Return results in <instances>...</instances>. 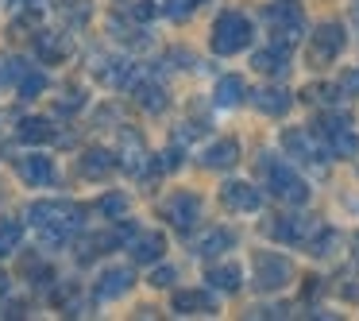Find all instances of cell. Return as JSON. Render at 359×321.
I'll list each match as a JSON object with an SVG mask.
<instances>
[{"instance_id": "1", "label": "cell", "mask_w": 359, "mask_h": 321, "mask_svg": "<svg viewBox=\"0 0 359 321\" xmlns=\"http://www.w3.org/2000/svg\"><path fill=\"white\" fill-rule=\"evenodd\" d=\"M32 225L47 236L50 244H66L81 225H86V209L74 202H35L32 205Z\"/></svg>"}, {"instance_id": "2", "label": "cell", "mask_w": 359, "mask_h": 321, "mask_svg": "<svg viewBox=\"0 0 359 321\" xmlns=\"http://www.w3.org/2000/svg\"><path fill=\"white\" fill-rule=\"evenodd\" d=\"M251 43V24L240 12H224V16L212 24V51L217 55H236Z\"/></svg>"}, {"instance_id": "3", "label": "cell", "mask_w": 359, "mask_h": 321, "mask_svg": "<svg viewBox=\"0 0 359 321\" xmlns=\"http://www.w3.org/2000/svg\"><path fill=\"white\" fill-rule=\"evenodd\" d=\"M266 20H271V27H274V43H286V47L305 32V16H302V8H297V0H278V4H271V8H266Z\"/></svg>"}, {"instance_id": "4", "label": "cell", "mask_w": 359, "mask_h": 321, "mask_svg": "<svg viewBox=\"0 0 359 321\" xmlns=\"http://www.w3.org/2000/svg\"><path fill=\"white\" fill-rule=\"evenodd\" d=\"M263 171H266V182H271V190L282 197V202H290V205H305V202H309V186H305V182L297 178V174L290 171L286 163H271V159H266Z\"/></svg>"}, {"instance_id": "5", "label": "cell", "mask_w": 359, "mask_h": 321, "mask_svg": "<svg viewBox=\"0 0 359 321\" xmlns=\"http://www.w3.org/2000/svg\"><path fill=\"white\" fill-rule=\"evenodd\" d=\"M294 279V267H290L286 256L278 251H259L255 256V287L259 290H282Z\"/></svg>"}, {"instance_id": "6", "label": "cell", "mask_w": 359, "mask_h": 321, "mask_svg": "<svg viewBox=\"0 0 359 321\" xmlns=\"http://www.w3.org/2000/svg\"><path fill=\"white\" fill-rule=\"evenodd\" d=\"M320 136L328 140V148H332L336 155H359V136L351 132V120L340 117V112L320 117Z\"/></svg>"}, {"instance_id": "7", "label": "cell", "mask_w": 359, "mask_h": 321, "mask_svg": "<svg viewBox=\"0 0 359 321\" xmlns=\"http://www.w3.org/2000/svg\"><path fill=\"white\" fill-rule=\"evenodd\" d=\"M282 148H286L290 159H302V163H313V166L328 163V151L320 148L305 128H286V132H282Z\"/></svg>"}, {"instance_id": "8", "label": "cell", "mask_w": 359, "mask_h": 321, "mask_svg": "<svg viewBox=\"0 0 359 321\" xmlns=\"http://www.w3.org/2000/svg\"><path fill=\"white\" fill-rule=\"evenodd\" d=\"M266 232L282 244H305L320 232V225L313 217H274L271 225H266Z\"/></svg>"}, {"instance_id": "9", "label": "cell", "mask_w": 359, "mask_h": 321, "mask_svg": "<svg viewBox=\"0 0 359 321\" xmlns=\"http://www.w3.org/2000/svg\"><path fill=\"white\" fill-rule=\"evenodd\" d=\"M344 51V27L340 24H320L317 32H313V63H332L336 55Z\"/></svg>"}, {"instance_id": "10", "label": "cell", "mask_w": 359, "mask_h": 321, "mask_svg": "<svg viewBox=\"0 0 359 321\" xmlns=\"http://www.w3.org/2000/svg\"><path fill=\"white\" fill-rule=\"evenodd\" d=\"M163 213H166L170 225H178L182 232H186V228H194L197 217H201V202H197V194H174L170 202L163 205Z\"/></svg>"}, {"instance_id": "11", "label": "cell", "mask_w": 359, "mask_h": 321, "mask_svg": "<svg viewBox=\"0 0 359 321\" xmlns=\"http://www.w3.org/2000/svg\"><path fill=\"white\" fill-rule=\"evenodd\" d=\"M147 148H143V140L132 132V128H124L120 132V163H124L128 174H143L147 171Z\"/></svg>"}, {"instance_id": "12", "label": "cell", "mask_w": 359, "mask_h": 321, "mask_svg": "<svg viewBox=\"0 0 359 321\" xmlns=\"http://www.w3.org/2000/svg\"><path fill=\"white\" fill-rule=\"evenodd\" d=\"M128 251H132L135 263H155V259H163V251H166V236L163 232H132Z\"/></svg>"}, {"instance_id": "13", "label": "cell", "mask_w": 359, "mask_h": 321, "mask_svg": "<svg viewBox=\"0 0 359 321\" xmlns=\"http://www.w3.org/2000/svg\"><path fill=\"white\" fill-rule=\"evenodd\" d=\"M220 197H224V205H228V209H236V213H255L259 205H263L259 190L248 186V182H228V186L220 190Z\"/></svg>"}, {"instance_id": "14", "label": "cell", "mask_w": 359, "mask_h": 321, "mask_svg": "<svg viewBox=\"0 0 359 321\" xmlns=\"http://www.w3.org/2000/svg\"><path fill=\"white\" fill-rule=\"evenodd\" d=\"M251 66H255L259 74H271V78H278V74L290 70V47H286V43H274V47H266V51H255Z\"/></svg>"}, {"instance_id": "15", "label": "cell", "mask_w": 359, "mask_h": 321, "mask_svg": "<svg viewBox=\"0 0 359 321\" xmlns=\"http://www.w3.org/2000/svg\"><path fill=\"white\" fill-rule=\"evenodd\" d=\"M132 282H135L132 267H109V271L97 279V298H120V294L132 290Z\"/></svg>"}, {"instance_id": "16", "label": "cell", "mask_w": 359, "mask_h": 321, "mask_svg": "<svg viewBox=\"0 0 359 321\" xmlns=\"http://www.w3.org/2000/svg\"><path fill=\"white\" fill-rule=\"evenodd\" d=\"M20 178L27 182V186H50L55 182V166H50V159L47 155H27V159H20Z\"/></svg>"}, {"instance_id": "17", "label": "cell", "mask_w": 359, "mask_h": 321, "mask_svg": "<svg viewBox=\"0 0 359 321\" xmlns=\"http://www.w3.org/2000/svg\"><path fill=\"white\" fill-rule=\"evenodd\" d=\"M201 163L209 166V171H228V166L240 163V143H236V140H220V143H212V148L201 155Z\"/></svg>"}, {"instance_id": "18", "label": "cell", "mask_w": 359, "mask_h": 321, "mask_svg": "<svg viewBox=\"0 0 359 321\" xmlns=\"http://www.w3.org/2000/svg\"><path fill=\"white\" fill-rule=\"evenodd\" d=\"M248 97H251V105H255L259 112H266V117H282V112L290 109V93L286 89H274V86L255 89V93H248Z\"/></svg>"}, {"instance_id": "19", "label": "cell", "mask_w": 359, "mask_h": 321, "mask_svg": "<svg viewBox=\"0 0 359 321\" xmlns=\"http://www.w3.org/2000/svg\"><path fill=\"white\" fill-rule=\"evenodd\" d=\"M112 166H116V159L104 148H93V151L81 155V174H86V178H104V174H112Z\"/></svg>"}, {"instance_id": "20", "label": "cell", "mask_w": 359, "mask_h": 321, "mask_svg": "<svg viewBox=\"0 0 359 321\" xmlns=\"http://www.w3.org/2000/svg\"><path fill=\"white\" fill-rule=\"evenodd\" d=\"M240 267H232V263H224V267H212L209 275H205V282H209L212 290H224V294H232V290H240Z\"/></svg>"}, {"instance_id": "21", "label": "cell", "mask_w": 359, "mask_h": 321, "mask_svg": "<svg viewBox=\"0 0 359 321\" xmlns=\"http://www.w3.org/2000/svg\"><path fill=\"white\" fill-rule=\"evenodd\" d=\"M212 306H217V302H212L205 290H178V294H174V310H178V313H194V310L209 313Z\"/></svg>"}, {"instance_id": "22", "label": "cell", "mask_w": 359, "mask_h": 321, "mask_svg": "<svg viewBox=\"0 0 359 321\" xmlns=\"http://www.w3.org/2000/svg\"><path fill=\"white\" fill-rule=\"evenodd\" d=\"M35 51H39V58L43 63H58V58H66V39L62 35H50V32H39L35 35Z\"/></svg>"}, {"instance_id": "23", "label": "cell", "mask_w": 359, "mask_h": 321, "mask_svg": "<svg viewBox=\"0 0 359 321\" xmlns=\"http://www.w3.org/2000/svg\"><path fill=\"white\" fill-rule=\"evenodd\" d=\"M243 97V81L236 78V74H228V78L217 81V89H212V101L220 105V109H232L236 101Z\"/></svg>"}, {"instance_id": "24", "label": "cell", "mask_w": 359, "mask_h": 321, "mask_svg": "<svg viewBox=\"0 0 359 321\" xmlns=\"http://www.w3.org/2000/svg\"><path fill=\"white\" fill-rule=\"evenodd\" d=\"M16 136L24 143H43V140H50V120H43V117H27V120H20V128H16Z\"/></svg>"}, {"instance_id": "25", "label": "cell", "mask_w": 359, "mask_h": 321, "mask_svg": "<svg viewBox=\"0 0 359 321\" xmlns=\"http://www.w3.org/2000/svg\"><path fill=\"white\" fill-rule=\"evenodd\" d=\"M20 240H24V225H20V221H12V217H4V221H0V259L16 256Z\"/></svg>"}, {"instance_id": "26", "label": "cell", "mask_w": 359, "mask_h": 321, "mask_svg": "<svg viewBox=\"0 0 359 321\" xmlns=\"http://www.w3.org/2000/svg\"><path fill=\"white\" fill-rule=\"evenodd\" d=\"M232 244H236V232H228V228H212V232L197 244V251H201V256H220V251H228Z\"/></svg>"}, {"instance_id": "27", "label": "cell", "mask_w": 359, "mask_h": 321, "mask_svg": "<svg viewBox=\"0 0 359 321\" xmlns=\"http://www.w3.org/2000/svg\"><path fill=\"white\" fill-rule=\"evenodd\" d=\"M135 97H140V105L147 112H163L166 109V89L163 86H151V81H147V86L135 89Z\"/></svg>"}, {"instance_id": "28", "label": "cell", "mask_w": 359, "mask_h": 321, "mask_svg": "<svg viewBox=\"0 0 359 321\" xmlns=\"http://www.w3.org/2000/svg\"><path fill=\"white\" fill-rule=\"evenodd\" d=\"M97 213H104V217H124V213H128V197L124 194H104L101 202H97Z\"/></svg>"}, {"instance_id": "29", "label": "cell", "mask_w": 359, "mask_h": 321, "mask_svg": "<svg viewBox=\"0 0 359 321\" xmlns=\"http://www.w3.org/2000/svg\"><path fill=\"white\" fill-rule=\"evenodd\" d=\"M24 74H27V66L20 58H4L0 63V81H24Z\"/></svg>"}, {"instance_id": "30", "label": "cell", "mask_w": 359, "mask_h": 321, "mask_svg": "<svg viewBox=\"0 0 359 321\" xmlns=\"http://www.w3.org/2000/svg\"><path fill=\"white\" fill-rule=\"evenodd\" d=\"M43 89H47V78H43V74H32V70H27L24 81H20V93H24V97H39Z\"/></svg>"}, {"instance_id": "31", "label": "cell", "mask_w": 359, "mask_h": 321, "mask_svg": "<svg viewBox=\"0 0 359 321\" xmlns=\"http://www.w3.org/2000/svg\"><path fill=\"white\" fill-rule=\"evenodd\" d=\"M81 105H86L81 89H66V97H58V112H78Z\"/></svg>"}, {"instance_id": "32", "label": "cell", "mask_w": 359, "mask_h": 321, "mask_svg": "<svg viewBox=\"0 0 359 321\" xmlns=\"http://www.w3.org/2000/svg\"><path fill=\"white\" fill-rule=\"evenodd\" d=\"M336 93H344V89H332V86H313V89H305V97H309V101H336Z\"/></svg>"}, {"instance_id": "33", "label": "cell", "mask_w": 359, "mask_h": 321, "mask_svg": "<svg viewBox=\"0 0 359 321\" xmlns=\"http://www.w3.org/2000/svg\"><path fill=\"white\" fill-rule=\"evenodd\" d=\"M194 8H197V0H170V8H166V16L182 20V16H189Z\"/></svg>"}, {"instance_id": "34", "label": "cell", "mask_w": 359, "mask_h": 321, "mask_svg": "<svg viewBox=\"0 0 359 321\" xmlns=\"http://www.w3.org/2000/svg\"><path fill=\"white\" fill-rule=\"evenodd\" d=\"M174 282V267H158V271H151V287H170Z\"/></svg>"}, {"instance_id": "35", "label": "cell", "mask_w": 359, "mask_h": 321, "mask_svg": "<svg viewBox=\"0 0 359 321\" xmlns=\"http://www.w3.org/2000/svg\"><path fill=\"white\" fill-rule=\"evenodd\" d=\"M178 163H182V159H178V148H170V151H163V155H158V171H174Z\"/></svg>"}, {"instance_id": "36", "label": "cell", "mask_w": 359, "mask_h": 321, "mask_svg": "<svg viewBox=\"0 0 359 321\" xmlns=\"http://www.w3.org/2000/svg\"><path fill=\"white\" fill-rule=\"evenodd\" d=\"M340 89H344V93H359V70H348V74H344Z\"/></svg>"}, {"instance_id": "37", "label": "cell", "mask_w": 359, "mask_h": 321, "mask_svg": "<svg viewBox=\"0 0 359 321\" xmlns=\"http://www.w3.org/2000/svg\"><path fill=\"white\" fill-rule=\"evenodd\" d=\"M155 4H151V0H140V4H135V16H140V20H151V16H155Z\"/></svg>"}, {"instance_id": "38", "label": "cell", "mask_w": 359, "mask_h": 321, "mask_svg": "<svg viewBox=\"0 0 359 321\" xmlns=\"http://www.w3.org/2000/svg\"><path fill=\"white\" fill-rule=\"evenodd\" d=\"M8 294V275H0V298Z\"/></svg>"}, {"instance_id": "39", "label": "cell", "mask_w": 359, "mask_h": 321, "mask_svg": "<svg viewBox=\"0 0 359 321\" xmlns=\"http://www.w3.org/2000/svg\"><path fill=\"white\" fill-rule=\"evenodd\" d=\"M355 248H359V236H355Z\"/></svg>"}]
</instances>
